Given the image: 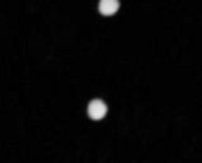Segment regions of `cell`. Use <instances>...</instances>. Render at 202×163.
Segmentation results:
<instances>
[{
  "label": "cell",
  "instance_id": "cell-2",
  "mask_svg": "<svg viewBox=\"0 0 202 163\" xmlns=\"http://www.w3.org/2000/svg\"><path fill=\"white\" fill-rule=\"evenodd\" d=\"M119 7H121L119 0H100V5H98V9H100V13L103 16H112V14H115V13L119 11Z\"/></svg>",
  "mask_w": 202,
  "mask_h": 163
},
{
  "label": "cell",
  "instance_id": "cell-1",
  "mask_svg": "<svg viewBox=\"0 0 202 163\" xmlns=\"http://www.w3.org/2000/svg\"><path fill=\"white\" fill-rule=\"evenodd\" d=\"M106 105L103 99H92L87 106V115L92 119V121H101L105 115H106Z\"/></svg>",
  "mask_w": 202,
  "mask_h": 163
}]
</instances>
